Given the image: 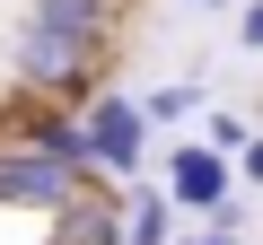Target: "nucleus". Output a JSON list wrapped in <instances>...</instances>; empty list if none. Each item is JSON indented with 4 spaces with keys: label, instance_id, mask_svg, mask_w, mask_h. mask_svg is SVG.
<instances>
[{
    "label": "nucleus",
    "instance_id": "obj_1",
    "mask_svg": "<svg viewBox=\"0 0 263 245\" xmlns=\"http://www.w3.org/2000/svg\"><path fill=\"white\" fill-rule=\"evenodd\" d=\"M9 70H18V88H27V96L88 105V96H97V79H105V53H97V44H70V35L35 27V18H18V35H9Z\"/></svg>",
    "mask_w": 263,
    "mask_h": 245
},
{
    "label": "nucleus",
    "instance_id": "obj_2",
    "mask_svg": "<svg viewBox=\"0 0 263 245\" xmlns=\"http://www.w3.org/2000/svg\"><path fill=\"white\" fill-rule=\"evenodd\" d=\"M79 122H88L97 175H105V184H141V167H149V114L132 105V96H88Z\"/></svg>",
    "mask_w": 263,
    "mask_h": 245
},
{
    "label": "nucleus",
    "instance_id": "obj_3",
    "mask_svg": "<svg viewBox=\"0 0 263 245\" xmlns=\"http://www.w3.org/2000/svg\"><path fill=\"white\" fill-rule=\"evenodd\" d=\"M79 184H88V175H70L62 158H44L35 140H0V210H35V219H53Z\"/></svg>",
    "mask_w": 263,
    "mask_h": 245
},
{
    "label": "nucleus",
    "instance_id": "obj_4",
    "mask_svg": "<svg viewBox=\"0 0 263 245\" xmlns=\"http://www.w3.org/2000/svg\"><path fill=\"white\" fill-rule=\"evenodd\" d=\"M228 184H237V158L228 149H211V140H184L176 158H167V201L176 210H228Z\"/></svg>",
    "mask_w": 263,
    "mask_h": 245
},
{
    "label": "nucleus",
    "instance_id": "obj_5",
    "mask_svg": "<svg viewBox=\"0 0 263 245\" xmlns=\"http://www.w3.org/2000/svg\"><path fill=\"white\" fill-rule=\"evenodd\" d=\"M53 236H62V245H123V184L88 175V184L53 210Z\"/></svg>",
    "mask_w": 263,
    "mask_h": 245
},
{
    "label": "nucleus",
    "instance_id": "obj_6",
    "mask_svg": "<svg viewBox=\"0 0 263 245\" xmlns=\"http://www.w3.org/2000/svg\"><path fill=\"white\" fill-rule=\"evenodd\" d=\"M27 140H35L44 158H62L70 175H97V158H88V122H79V105H35V114H27Z\"/></svg>",
    "mask_w": 263,
    "mask_h": 245
},
{
    "label": "nucleus",
    "instance_id": "obj_7",
    "mask_svg": "<svg viewBox=\"0 0 263 245\" xmlns=\"http://www.w3.org/2000/svg\"><path fill=\"white\" fill-rule=\"evenodd\" d=\"M27 18L53 27V35H70V44H97V53H105V35H114V0H35Z\"/></svg>",
    "mask_w": 263,
    "mask_h": 245
},
{
    "label": "nucleus",
    "instance_id": "obj_8",
    "mask_svg": "<svg viewBox=\"0 0 263 245\" xmlns=\"http://www.w3.org/2000/svg\"><path fill=\"white\" fill-rule=\"evenodd\" d=\"M123 245H176V201H167V184H132V201H123Z\"/></svg>",
    "mask_w": 263,
    "mask_h": 245
},
{
    "label": "nucleus",
    "instance_id": "obj_9",
    "mask_svg": "<svg viewBox=\"0 0 263 245\" xmlns=\"http://www.w3.org/2000/svg\"><path fill=\"white\" fill-rule=\"evenodd\" d=\"M141 114L158 122V132H176V122L193 114V88H149V96H141Z\"/></svg>",
    "mask_w": 263,
    "mask_h": 245
},
{
    "label": "nucleus",
    "instance_id": "obj_10",
    "mask_svg": "<svg viewBox=\"0 0 263 245\" xmlns=\"http://www.w3.org/2000/svg\"><path fill=\"white\" fill-rule=\"evenodd\" d=\"M237 236H246L237 210H211V228H202V236H176V245H237Z\"/></svg>",
    "mask_w": 263,
    "mask_h": 245
},
{
    "label": "nucleus",
    "instance_id": "obj_11",
    "mask_svg": "<svg viewBox=\"0 0 263 245\" xmlns=\"http://www.w3.org/2000/svg\"><path fill=\"white\" fill-rule=\"evenodd\" d=\"M246 140H254V132H246V122H237V114H211V149H228V158H237Z\"/></svg>",
    "mask_w": 263,
    "mask_h": 245
},
{
    "label": "nucleus",
    "instance_id": "obj_12",
    "mask_svg": "<svg viewBox=\"0 0 263 245\" xmlns=\"http://www.w3.org/2000/svg\"><path fill=\"white\" fill-rule=\"evenodd\" d=\"M237 175H246V184H263V132H254V140L237 149Z\"/></svg>",
    "mask_w": 263,
    "mask_h": 245
},
{
    "label": "nucleus",
    "instance_id": "obj_13",
    "mask_svg": "<svg viewBox=\"0 0 263 245\" xmlns=\"http://www.w3.org/2000/svg\"><path fill=\"white\" fill-rule=\"evenodd\" d=\"M237 35H246V53H263V0L246 9V27H237Z\"/></svg>",
    "mask_w": 263,
    "mask_h": 245
},
{
    "label": "nucleus",
    "instance_id": "obj_14",
    "mask_svg": "<svg viewBox=\"0 0 263 245\" xmlns=\"http://www.w3.org/2000/svg\"><path fill=\"white\" fill-rule=\"evenodd\" d=\"M193 9H219V0H193Z\"/></svg>",
    "mask_w": 263,
    "mask_h": 245
}]
</instances>
